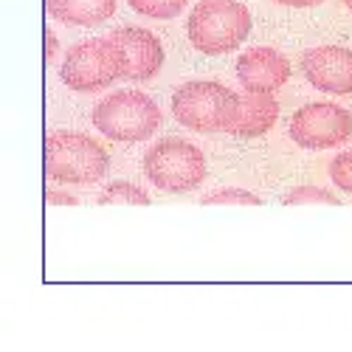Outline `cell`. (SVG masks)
Instances as JSON below:
<instances>
[{
  "instance_id": "cell-16",
  "label": "cell",
  "mask_w": 352,
  "mask_h": 352,
  "mask_svg": "<svg viewBox=\"0 0 352 352\" xmlns=\"http://www.w3.org/2000/svg\"><path fill=\"white\" fill-rule=\"evenodd\" d=\"M282 203H285V206H307V203H327V206H338L341 200L333 192H327V189L307 184V186H296L290 195H285Z\"/></svg>"
},
{
  "instance_id": "cell-7",
  "label": "cell",
  "mask_w": 352,
  "mask_h": 352,
  "mask_svg": "<svg viewBox=\"0 0 352 352\" xmlns=\"http://www.w3.org/2000/svg\"><path fill=\"white\" fill-rule=\"evenodd\" d=\"M352 135V116L336 102H313L293 113L290 138L305 150H336Z\"/></svg>"
},
{
  "instance_id": "cell-14",
  "label": "cell",
  "mask_w": 352,
  "mask_h": 352,
  "mask_svg": "<svg viewBox=\"0 0 352 352\" xmlns=\"http://www.w3.org/2000/svg\"><path fill=\"white\" fill-rule=\"evenodd\" d=\"M130 9L144 14V17H153V20H172L178 17L189 0H127Z\"/></svg>"
},
{
  "instance_id": "cell-18",
  "label": "cell",
  "mask_w": 352,
  "mask_h": 352,
  "mask_svg": "<svg viewBox=\"0 0 352 352\" xmlns=\"http://www.w3.org/2000/svg\"><path fill=\"white\" fill-rule=\"evenodd\" d=\"M45 200L51 203V206H79V197L74 195H65V192H45Z\"/></svg>"
},
{
  "instance_id": "cell-8",
  "label": "cell",
  "mask_w": 352,
  "mask_h": 352,
  "mask_svg": "<svg viewBox=\"0 0 352 352\" xmlns=\"http://www.w3.org/2000/svg\"><path fill=\"white\" fill-rule=\"evenodd\" d=\"M107 37L122 51L124 79L146 82L164 68V45L153 32H146V28L124 25V28H113Z\"/></svg>"
},
{
  "instance_id": "cell-2",
  "label": "cell",
  "mask_w": 352,
  "mask_h": 352,
  "mask_svg": "<svg viewBox=\"0 0 352 352\" xmlns=\"http://www.w3.org/2000/svg\"><path fill=\"white\" fill-rule=\"evenodd\" d=\"M45 175L56 184L71 186H91L99 184L107 169L110 158L104 146L85 133H48L45 135Z\"/></svg>"
},
{
  "instance_id": "cell-21",
  "label": "cell",
  "mask_w": 352,
  "mask_h": 352,
  "mask_svg": "<svg viewBox=\"0 0 352 352\" xmlns=\"http://www.w3.org/2000/svg\"><path fill=\"white\" fill-rule=\"evenodd\" d=\"M341 3H344V6H346V9L352 12V0H341Z\"/></svg>"
},
{
  "instance_id": "cell-11",
  "label": "cell",
  "mask_w": 352,
  "mask_h": 352,
  "mask_svg": "<svg viewBox=\"0 0 352 352\" xmlns=\"http://www.w3.org/2000/svg\"><path fill=\"white\" fill-rule=\"evenodd\" d=\"M279 119V102L271 94H243L240 96V119L231 127L237 138H256L265 135Z\"/></svg>"
},
{
  "instance_id": "cell-13",
  "label": "cell",
  "mask_w": 352,
  "mask_h": 352,
  "mask_svg": "<svg viewBox=\"0 0 352 352\" xmlns=\"http://www.w3.org/2000/svg\"><path fill=\"white\" fill-rule=\"evenodd\" d=\"M99 206H113V203H127V206H150V195L141 186L130 184V181H116L110 186H104V192L99 195Z\"/></svg>"
},
{
  "instance_id": "cell-12",
  "label": "cell",
  "mask_w": 352,
  "mask_h": 352,
  "mask_svg": "<svg viewBox=\"0 0 352 352\" xmlns=\"http://www.w3.org/2000/svg\"><path fill=\"white\" fill-rule=\"evenodd\" d=\"M45 12L63 25L91 28L113 17L116 0H45Z\"/></svg>"
},
{
  "instance_id": "cell-15",
  "label": "cell",
  "mask_w": 352,
  "mask_h": 352,
  "mask_svg": "<svg viewBox=\"0 0 352 352\" xmlns=\"http://www.w3.org/2000/svg\"><path fill=\"white\" fill-rule=\"evenodd\" d=\"M200 203L203 206H223V203H231V206H262V197L254 195V192L237 189V186H226V189L203 195Z\"/></svg>"
},
{
  "instance_id": "cell-1",
  "label": "cell",
  "mask_w": 352,
  "mask_h": 352,
  "mask_svg": "<svg viewBox=\"0 0 352 352\" xmlns=\"http://www.w3.org/2000/svg\"><path fill=\"white\" fill-rule=\"evenodd\" d=\"M172 116L195 133H231L240 119V94L220 82L192 79L172 94Z\"/></svg>"
},
{
  "instance_id": "cell-4",
  "label": "cell",
  "mask_w": 352,
  "mask_h": 352,
  "mask_svg": "<svg viewBox=\"0 0 352 352\" xmlns=\"http://www.w3.org/2000/svg\"><path fill=\"white\" fill-rule=\"evenodd\" d=\"M94 127L119 144L146 141L161 124V107L141 91H116L94 107Z\"/></svg>"
},
{
  "instance_id": "cell-9",
  "label": "cell",
  "mask_w": 352,
  "mask_h": 352,
  "mask_svg": "<svg viewBox=\"0 0 352 352\" xmlns=\"http://www.w3.org/2000/svg\"><path fill=\"white\" fill-rule=\"evenodd\" d=\"M302 71L307 82L321 94L346 96L352 94V51L341 45L310 48L302 56Z\"/></svg>"
},
{
  "instance_id": "cell-5",
  "label": "cell",
  "mask_w": 352,
  "mask_h": 352,
  "mask_svg": "<svg viewBox=\"0 0 352 352\" xmlns=\"http://www.w3.org/2000/svg\"><path fill=\"white\" fill-rule=\"evenodd\" d=\"M206 158L195 144L186 138H164L153 144L144 155V175L150 178L153 186L169 195H186L195 192L206 181Z\"/></svg>"
},
{
  "instance_id": "cell-19",
  "label": "cell",
  "mask_w": 352,
  "mask_h": 352,
  "mask_svg": "<svg viewBox=\"0 0 352 352\" xmlns=\"http://www.w3.org/2000/svg\"><path fill=\"white\" fill-rule=\"evenodd\" d=\"M279 6H290V9H310V6H318L324 3V0H274Z\"/></svg>"
},
{
  "instance_id": "cell-20",
  "label": "cell",
  "mask_w": 352,
  "mask_h": 352,
  "mask_svg": "<svg viewBox=\"0 0 352 352\" xmlns=\"http://www.w3.org/2000/svg\"><path fill=\"white\" fill-rule=\"evenodd\" d=\"M54 56H56V37H54V32L48 28V32H45V63H51Z\"/></svg>"
},
{
  "instance_id": "cell-6",
  "label": "cell",
  "mask_w": 352,
  "mask_h": 352,
  "mask_svg": "<svg viewBox=\"0 0 352 352\" xmlns=\"http://www.w3.org/2000/svg\"><path fill=\"white\" fill-rule=\"evenodd\" d=\"M60 76L65 87L76 94H96L104 91L107 85H113L119 76H124V60L122 51L116 48L110 37H96L71 45L65 54Z\"/></svg>"
},
{
  "instance_id": "cell-3",
  "label": "cell",
  "mask_w": 352,
  "mask_h": 352,
  "mask_svg": "<svg viewBox=\"0 0 352 352\" xmlns=\"http://www.w3.org/2000/svg\"><path fill=\"white\" fill-rule=\"evenodd\" d=\"M251 34V12L240 0H200L189 12L186 37L209 56L228 54Z\"/></svg>"
},
{
  "instance_id": "cell-10",
  "label": "cell",
  "mask_w": 352,
  "mask_h": 352,
  "mask_svg": "<svg viewBox=\"0 0 352 352\" xmlns=\"http://www.w3.org/2000/svg\"><path fill=\"white\" fill-rule=\"evenodd\" d=\"M287 76H290L287 56L268 45L251 48L237 60V79L243 91L248 94H274L287 82Z\"/></svg>"
},
{
  "instance_id": "cell-17",
  "label": "cell",
  "mask_w": 352,
  "mask_h": 352,
  "mask_svg": "<svg viewBox=\"0 0 352 352\" xmlns=\"http://www.w3.org/2000/svg\"><path fill=\"white\" fill-rule=\"evenodd\" d=\"M330 181L346 195H352V150H344L330 161Z\"/></svg>"
}]
</instances>
